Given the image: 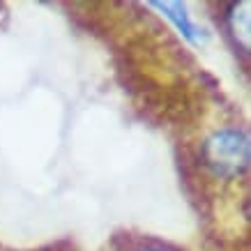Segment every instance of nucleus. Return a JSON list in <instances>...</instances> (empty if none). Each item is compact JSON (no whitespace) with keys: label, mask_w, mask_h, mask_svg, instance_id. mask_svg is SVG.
<instances>
[{"label":"nucleus","mask_w":251,"mask_h":251,"mask_svg":"<svg viewBox=\"0 0 251 251\" xmlns=\"http://www.w3.org/2000/svg\"><path fill=\"white\" fill-rule=\"evenodd\" d=\"M205 161L219 175L242 173L249 164V143L244 134L233 129L214 134L205 143Z\"/></svg>","instance_id":"obj_1"},{"label":"nucleus","mask_w":251,"mask_h":251,"mask_svg":"<svg viewBox=\"0 0 251 251\" xmlns=\"http://www.w3.org/2000/svg\"><path fill=\"white\" fill-rule=\"evenodd\" d=\"M154 7H159L161 12H166V16L177 25V30L182 32L189 42H198L196 25L189 21V14H187V9H184L182 2H154Z\"/></svg>","instance_id":"obj_2"}]
</instances>
